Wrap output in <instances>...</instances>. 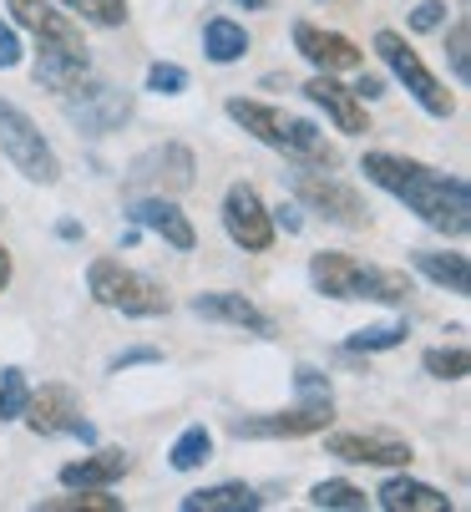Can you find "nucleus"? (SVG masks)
Wrapping results in <instances>:
<instances>
[{"mask_svg": "<svg viewBox=\"0 0 471 512\" xmlns=\"http://www.w3.org/2000/svg\"><path fill=\"white\" fill-rule=\"evenodd\" d=\"M61 112L76 132H87V137H107L117 132L127 117H132V92H122L117 82H92L82 77L71 92H61Z\"/></svg>", "mask_w": 471, "mask_h": 512, "instance_id": "7", "label": "nucleus"}, {"mask_svg": "<svg viewBox=\"0 0 471 512\" xmlns=\"http://www.w3.org/2000/svg\"><path fill=\"white\" fill-rule=\"evenodd\" d=\"M152 360H163V350H152V345H142V350H122V355L112 360V371H127V365H152Z\"/></svg>", "mask_w": 471, "mask_h": 512, "instance_id": "35", "label": "nucleus"}, {"mask_svg": "<svg viewBox=\"0 0 471 512\" xmlns=\"http://www.w3.org/2000/svg\"><path fill=\"white\" fill-rule=\"evenodd\" d=\"M294 51H299L304 61H314L320 71H355V66L365 61L360 46H355L350 36H340V31H320V26H309V21L294 26Z\"/></svg>", "mask_w": 471, "mask_h": 512, "instance_id": "14", "label": "nucleus"}, {"mask_svg": "<svg viewBox=\"0 0 471 512\" xmlns=\"http://www.w3.org/2000/svg\"><path fill=\"white\" fill-rule=\"evenodd\" d=\"M309 502L314 507H350V512H360L365 507V492L355 482H320V487L309 492Z\"/></svg>", "mask_w": 471, "mask_h": 512, "instance_id": "30", "label": "nucleus"}, {"mask_svg": "<svg viewBox=\"0 0 471 512\" xmlns=\"http://www.w3.org/2000/svg\"><path fill=\"white\" fill-rule=\"evenodd\" d=\"M26 396H31V386H26V371H0V421H21V411H26Z\"/></svg>", "mask_w": 471, "mask_h": 512, "instance_id": "28", "label": "nucleus"}, {"mask_svg": "<svg viewBox=\"0 0 471 512\" xmlns=\"http://www.w3.org/2000/svg\"><path fill=\"white\" fill-rule=\"evenodd\" d=\"M21 421H26L36 436H61V431H71L76 421H82V406H76L71 386H41L36 396H26Z\"/></svg>", "mask_w": 471, "mask_h": 512, "instance_id": "15", "label": "nucleus"}, {"mask_svg": "<svg viewBox=\"0 0 471 512\" xmlns=\"http://www.w3.org/2000/svg\"><path fill=\"white\" fill-rule=\"evenodd\" d=\"M264 497L244 482H218V487H198L183 497V512H254Z\"/></svg>", "mask_w": 471, "mask_h": 512, "instance_id": "22", "label": "nucleus"}, {"mask_svg": "<svg viewBox=\"0 0 471 512\" xmlns=\"http://www.w3.org/2000/svg\"><path fill=\"white\" fill-rule=\"evenodd\" d=\"M411 264L431 279V284H441V289H451V295H466L471 289V264H466V254H436V249H416L411 254Z\"/></svg>", "mask_w": 471, "mask_h": 512, "instance_id": "23", "label": "nucleus"}, {"mask_svg": "<svg viewBox=\"0 0 471 512\" xmlns=\"http://www.w3.org/2000/svg\"><path fill=\"white\" fill-rule=\"evenodd\" d=\"M193 173H198V163H193V153L183 148V142H163V148H147V153L132 158L127 193H163V198H173V193L193 188Z\"/></svg>", "mask_w": 471, "mask_h": 512, "instance_id": "9", "label": "nucleus"}, {"mask_svg": "<svg viewBox=\"0 0 471 512\" xmlns=\"http://www.w3.org/2000/svg\"><path fill=\"white\" fill-rule=\"evenodd\" d=\"M233 6H244V11H269V0H233Z\"/></svg>", "mask_w": 471, "mask_h": 512, "instance_id": "40", "label": "nucleus"}, {"mask_svg": "<svg viewBox=\"0 0 471 512\" xmlns=\"http://www.w3.org/2000/svg\"><path fill=\"white\" fill-rule=\"evenodd\" d=\"M375 51H380V61L390 66V71H396V82L431 112V117H451L456 112V97L431 77V66L406 46V36H396V31H375Z\"/></svg>", "mask_w": 471, "mask_h": 512, "instance_id": "8", "label": "nucleus"}, {"mask_svg": "<svg viewBox=\"0 0 471 512\" xmlns=\"http://www.w3.org/2000/svg\"><path fill=\"white\" fill-rule=\"evenodd\" d=\"M66 11H76L92 26H122L127 21V0H61Z\"/></svg>", "mask_w": 471, "mask_h": 512, "instance_id": "27", "label": "nucleus"}, {"mask_svg": "<svg viewBox=\"0 0 471 512\" xmlns=\"http://www.w3.org/2000/svg\"><path fill=\"white\" fill-rule=\"evenodd\" d=\"M223 229H228L233 244L249 249V254H269L274 249V218H269L264 198L249 183H233L223 193Z\"/></svg>", "mask_w": 471, "mask_h": 512, "instance_id": "11", "label": "nucleus"}, {"mask_svg": "<svg viewBox=\"0 0 471 512\" xmlns=\"http://www.w3.org/2000/svg\"><path fill=\"white\" fill-rule=\"evenodd\" d=\"M228 117L239 122L249 137H259L264 148H274V153H284V158H294L304 168H335L340 163V153L330 148L325 132L314 127L309 117H289V112H279L269 102H249V97H228Z\"/></svg>", "mask_w": 471, "mask_h": 512, "instance_id": "2", "label": "nucleus"}, {"mask_svg": "<svg viewBox=\"0 0 471 512\" xmlns=\"http://www.w3.org/2000/svg\"><path fill=\"white\" fill-rule=\"evenodd\" d=\"M6 284H11V254H6V244H0V295H6Z\"/></svg>", "mask_w": 471, "mask_h": 512, "instance_id": "39", "label": "nucleus"}, {"mask_svg": "<svg viewBox=\"0 0 471 512\" xmlns=\"http://www.w3.org/2000/svg\"><path fill=\"white\" fill-rule=\"evenodd\" d=\"M304 97H309L314 107H325L330 122H335L340 132H370V122H365V102H360L350 87L335 82V71H320V77L304 87Z\"/></svg>", "mask_w": 471, "mask_h": 512, "instance_id": "17", "label": "nucleus"}, {"mask_svg": "<svg viewBox=\"0 0 471 512\" xmlns=\"http://www.w3.org/2000/svg\"><path fill=\"white\" fill-rule=\"evenodd\" d=\"M11 16H16V26H26L36 41L82 46V26H76L71 16H61V11H51L46 0H11Z\"/></svg>", "mask_w": 471, "mask_h": 512, "instance_id": "19", "label": "nucleus"}, {"mask_svg": "<svg viewBox=\"0 0 471 512\" xmlns=\"http://www.w3.org/2000/svg\"><path fill=\"white\" fill-rule=\"evenodd\" d=\"M294 386H299V406L289 411H269V416H233L228 431L239 442H279V436H309V431H325L330 416H335V401H330V381L320 371L299 365L294 371Z\"/></svg>", "mask_w": 471, "mask_h": 512, "instance_id": "4", "label": "nucleus"}, {"mask_svg": "<svg viewBox=\"0 0 471 512\" xmlns=\"http://www.w3.org/2000/svg\"><path fill=\"white\" fill-rule=\"evenodd\" d=\"M446 56H451V71H456V82H471V26H466V21H456V26H451Z\"/></svg>", "mask_w": 471, "mask_h": 512, "instance_id": "33", "label": "nucleus"}, {"mask_svg": "<svg viewBox=\"0 0 471 512\" xmlns=\"http://www.w3.org/2000/svg\"><path fill=\"white\" fill-rule=\"evenodd\" d=\"M426 371H431L436 381H461V376L471 371V355H466V345H451V350H426Z\"/></svg>", "mask_w": 471, "mask_h": 512, "instance_id": "29", "label": "nucleus"}, {"mask_svg": "<svg viewBox=\"0 0 471 512\" xmlns=\"http://www.w3.org/2000/svg\"><path fill=\"white\" fill-rule=\"evenodd\" d=\"M446 26V0H421L411 11V31H441Z\"/></svg>", "mask_w": 471, "mask_h": 512, "instance_id": "34", "label": "nucleus"}, {"mask_svg": "<svg viewBox=\"0 0 471 512\" xmlns=\"http://www.w3.org/2000/svg\"><path fill=\"white\" fill-rule=\"evenodd\" d=\"M325 457L355 462V467H411V442L380 431H335L325 436Z\"/></svg>", "mask_w": 471, "mask_h": 512, "instance_id": "12", "label": "nucleus"}, {"mask_svg": "<svg viewBox=\"0 0 471 512\" xmlns=\"http://www.w3.org/2000/svg\"><path fill=\"white\" fill-rule=\"evenodd\" d=\"M127 218H132L137 229L157 234V239H163L168 249H178V254H188V249L198 244V234H193V224H188V213H183L173 198H163V193H132Z\"/></svg>", "mask_w": 471, "mask_h": 512, "instance_id": "13", "label": "nucleus"}, {"mask_svg": "<svg viewBox=\"0 0 471 512\" xmlns=\"http://www.w3.org/2000/svg\"><path fill=\"white\" fill-rule=\"evenodd\" d=\"M41 512H122V502L107 497V487H71V497H46Z\"/></svg>", "mask_w": 471, "mask_h": 512, "instance_id": "26", "label": "nucleus"}, {"mask_svg": "<svg viewBox=\"0 0 471 512\" xmlns=\"http://www.w3.org/2000/svg\"><path fill=\"white\" fill-rule=\"evenodd\" d=\"M406 340V320L396 325H370V330H355L350 335V350H390V345H401Z\"/></svg>", "mask_w": 471, "mask_h": 512, "instance_id": "32", "label": "nucleus"}, {"mask_svg": "<svg viewBox=\"0 0 471 512\" xmlns=\"http://www.w3.org/2000/svg\"><path fill=\"white\" fill-rule=\"evenodd\" d=\"M0 153L16 163L21 178H31V183H41V188H51V183L61 178V163H56V153H51V142L36 132V122H31L26 112H21L16 102H6V97H0Z\"/></svg>", "mask_w": 471, "mask_h": 512, "instance_id": "6", "label": "nucleus"}, {"mask_svg": "<svg viewBox=\"0 0 471 512\" xmlns=\"http://www.w3.org/2000/svg\"><path fill=\"white\" fill-rule=\"evenodd\" d=\"M0 66H21V41H16V31L11 26H0Z\"/></svg>", "mask_w": 471, "mask_h": 512, "instance_id": "36", "label": "nucleus"}, {"mask_svg": "<svg viewBox=\"0 0 471 512\" xmlns=\"http://www.w3.org/2000/svg\"><path fill=\"white\" fill-rule=\"evenodd\" d=\"M208 457H213V436H208V426H188L178 442H173V452H168L173 472H193V467H203Z\"/></svg>", "mask_w": 471, "mask_h": 512, "instance_id": "25", "label": "nucleus"}, {"mask_svg": "<svg viewBox=\"0 0 471 512\" xmlns=\"http://www.w3.org/2000/svg\"><path fill=\"white\" fill-rule=\"evenodd\" d=\"M87 289H92V300L117 310V315H132V320H157V315H168V289L127 269L122 259H92L87 269Z\"/></svg>", "mask_w": 471, "mask_h": 512, "instance_id": "5", "label": "nucleus"}, {"mask_svg": "<svg viewBox=\"0 0 471 512\" xmlns=\"http://www.w3.org/2000/svg\"><path fill=\"white\" fill-rule=\"evenodd\" d=\"M147 92H157V97H178V92H188V71L173 66V61H152V66H147Z\"/></svg>", "mask_w": 471, "mask_h": 512, "instance_id": "31", "label": "nucleus"}, {"mask_svg": "<svg viewBox=\"0 0 471 512\" xmlns=\"http://www.w3.org/2000/svg\"><path fill=\"white\" fill-rule=\"evenodd\" d=\"M127 467H132V457H127L122 447H107V452H97V457L66 462V467H61V482H66V487H112V482L127 477Z\"/></svg>", "mask_w": 471, "mask_h": 512, "instance_id": "20", "label": "nucleus"}, {"mask_svg": "<svg viewBox=\"0 0 471 512\" xmlns=\"http://www.w3.org/2000/svg\"><path fill=\"white\" fill-rule=\"evenodd\" d=\"M279 224H284L289 234H299V229H304V218H299V208H279Z\"/></svg>", "mask_w": 471, "mask_h": 512, "instance_id": "38", "label": "nucleus"}, {"mask_svg": "<svg viewBox=\"0 0 471 512\" xmlns=\"http://www.w3.org/2000/svg\"><path fill=\"white\" fill-rule=\"evenodd\" d=\"M193 315L218 320V325H239V330H254V335H274V320H269L254 300L228 295V289H208V295H193Z\"/></svg>", "mask_w": 471, "mask_h": 512, "instance_id": "16", "label": "nucleus"}, {"mask_svg": "<svg viewBox=\"0 0 471 512\" xmlns=\"http://www.w3.org/2000/svg\"><path fill=\"white\" fill-rule=\"evenodd\" d=\"M294 193H299L304 208L325 213L330 224H345V229H360L365 218H370L365 198H360L350 183H340L335 173H325V168H299V173H294Z\"/></svg>", "mask_w": 471, "mask_h": 512, "instance_id": "10", "label": "nucleus"}, {"mask_svg": "<svg viewBox=\"0 0 471 512\" xmlns=\"http://www.w3.org/2000/svg\"><path fill=\"white\" fill-rule=\"evenodd\" d=\"M360 173L375 188L411 203L421 213V224H431L436 234L466 239V229H471V188H466L461 173H436V168H426L416 158H396V153H365Z\"/></svg>", "mask_w": 471, "mask_h": 512, "instance_id": "1", "label": "nucleus"}, {"mask_svg": "<svg viewBox=\"0 0 471 512\" xmlns=\"http://www.w3.org/2000/svg\"><path fill=\"white\" fill-rule=\"evenodd\" d=\"M355 97H360V102H375V97H385V82H380V77H360Z\"/></svg>", "mask_w": 471, "mask_h": 512, "instance_id": "37", "label": "nucleus"}, {"mask_svg": "<svg viewBox=\"0 0 471 512\" xmlns=\"http://www.w3.org/2000/svg\"><path fill=\"white\" fill-rule=\"evenodd\" d=\"M380 507L385 512H446L451 502H446V492H436L431 482H411V477H390V482H380Z\"/></svg>", "mask_w": 471, "mask_h": 512, "instance_id": "21", "label": "nucleus"}, {"mask_svg": "<svg viewBox=\"0 0 471 512\" xmlns=\"http://www.w3.org/2000/svg\"><path fill=\"white\" fill-rule=\"evenodd\" d=\"M87 46H61V41H41V56H36V87L46 92H71L76 82L87 77Z\"/></svg>", "mask_w": 471, "mask_h": 512, "instance_id": "18", "label": "nucleus"}, {"mask_svg": "<svg viewBox=\"0 0 471 512\" xmlns=\"http://www.w3.org/2000/svg\"><path fill=\"white\" fill-rule=\"evenodd\" d=\"M203 51H208V61L228 66V61H239V56L249 51V31H244L239 21H228V16H213V21L203 26Z\"/></svg>", "mask_w": 471, "mask_h": 512, "instance_id": "24", "label": "nucleus"}, {"mask_svg": "<svg viewBox=\"0 0 471 512\" xmlns=\"http://www.w3.org/2000/svg\"><path fill=\"white\" fill-rule=\"evenodd\" d=\"M309 279L320 295L330 300H375V305H406L411 295V279L401 269H380V264H365L355 254H340V249H325L309 259Z\"/></svg>", "mask_w": 471, "mask_h": 512, "instance_id": "3", "label": "nucleus"}]
</instances>
